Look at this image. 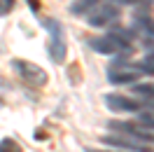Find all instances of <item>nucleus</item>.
<instances>
[{"mask_svg":"<svg viewBox=\"0 0 154 152\" xmlns=\"http://www.w3.org/2000/svg\"><path fill=\"white\" fill-rule=\"evenodd\" d=\"M42 24V28L49 30V45H47V52L49 56H51V61H56V63H61V61H66V35H63V26L58 24L56 19H42L40 21Z\"/></svg>","mask_w":154,"mask_h":152,"instance_id":"1","label":"nucleus"},{"mask_svg":"<svg viewBox=\"0 0 154 152\" xmlns=\"http://www.w3.org/2000/svg\"><path fill=\"white\" fill-rule=\"evenodd\" d=\"M89 47L98 54H119V52H131V42L119 35H100L89 40Z\"/></svg>","mask_w":154,"mask_h":152,"instance_id":"2","label":"nucleus"},{"mask_svg":"<svg viewBox=\"0 0 154 152\" xmlns=\"http://www.w3.org/2000/svg\"><path fill=\"white\" fill-rule=\"evenodd\" d=\"M12 68L19 73V77L30 87H45L47 84V73L42 70L40 66L35 63H30V61H19V59H14L12 61Z\"/></svg>","mask_w":154,"mask_h":152,"instance_id":"3","label":"nucleus"},{"mask_svg":"<svg viewBox=\"0 0 154 152\" xmlns=\"http://www.w3.org/2000/svg\"><path fill=\"white\" fill-rule=\"evenodd\" d=\"M107 80L112 82V84H133L135 80H138V70L133 68V63H128L124 56H119L110 66V70H107Z\"/></svg>","mask_w":154,"mask_h":152,"instance_id":"4","label":"nucleus"},{"mask_svg":"<svg viewBox=\"0 0 154 152\" xmlns=\"http://www.w3.org/2000/svg\"><path fill=\"white\" fill-rule=\"evenodd\" d=\"M105 105L115 112H143L145 103L135 101V98H128V96L122 94H105Z\"/></svg>","mask_w":154,"mask_h":152,"instance_id":"5","label":"nucleus"},{"mask_svg":"<svg viewBox=\"0 0 154 152\" xmlns=\"http://www.w3.org/2000/svg\"><path fill=\"white\" fill-rule=\"evenodd\" d=\"M103 143L105 145H115V147H122V150H128V152H152L149 145H145L143 141H138L133 136H103Z\"/></svg>","mask_w":154,"mask_h":152,"instance_id":"6","label":"nucleus"},{"mask_svg":"<svg viewBox=\"0 0 154 152\" xmlns=\"http://www.w3.org/2000/svg\"><path fill=\"white\" fill-rule=\"evenodd\" d=\"M117 19H119V7H115L112 2H103L89 14L87 24L89 26H107L110 21H117Z\"/></svg>","mask_w":154,"mask_h":152,"instance_id":"7","label":"nucleus"},{"mask_svg":"<svg viewBox=\"0 0 154 152\" xmlns=\"http://www.w3.org/2000/svg\"><path fill=\"white\" fill-rule=\"evenodd\" d=\"M133 30L135 33H140V35H145V38H154V19L152 17H147V14H138V17H133Z\"/></svg>","mask_w":154,"mask_h":152,"instance_id":"8","label":"nucleus"},{"mask_svg":"<svg viewBox=\"0 0 154 152\" xmlns=\"http://www.w3.org/2000/svg\"><path fill=\"white\" fill-rule=\"evenodd\" d=\"M98 2H100V0H77V2H72V5H70V14L84 17V14H89V12L96 10Z\"/></svg>","mask_w":154,"mask_h":152,"instance_id":"9","label":"nucleus"},{"mask_svg":"<svg viewBox=\"0 0 154 152\" xmlns=\"http://www.w3.org/2000/svg\"><path fill=\"white\" fill-rule=\"evenodd\" d=\"M135 126L138 129H145V131H154V115L152 112H140L138 119H135Z\"/></svg>","mask_w":154,"mask_h":152,"instance_id":"10","label":"nucleus"},{"mask_svg":"<svg viewBox=\"0 0 154 152\" xmlns=\"http://www.w3.org/2000/svg\"><path fill=\"white\" fill-rule=\"evenodd\" d=\"M135 70L138 73H147V75H154V52H149L147 56L140 61V63H135Z\"/></svg>","mask_w":154,"mask_h":152,"instance_id":"11","label":"nucleus"},{"mask_svg":"<svg viewBox=\"0 0 154 152\" xmlns=\"http://www.w3.org/2000/svg\"><path fill=\"white\" fill-rule=\"evenodd\" d=\"M122 2L138 7V14H145L147 10H152V7H154V0H122Z\"/></svg>","mask_w":154,"mask_h":152,"instance_id":"12","label":"nucleus"},{"mask_svg":"<svg viewBox=\"0 0 154 152\" xmlns=\"http://www.w3.org/2000/svg\"><path fill=\"white\" fill-rule=\"evenodd\" d=\"M0 152H23V150L14 138H2L0 141Z\"/></svg>","mask_w":154,"mask_h":152,"instance_id":"13","label":"nucleus"},{"mask_svg":"<svg viewBox=\"0 0 154 152\" xmlns=\"http://www.w3.org/2000/svg\"><path fill=\"white\" fill-rule=\"evenodd\" d=\"M133 94L143 96V98H154V84H135Z\"/></svg>","mask_w":154,"mask_h":152,"instance_id":"14","label":"nucleus"},{"mask_svg":"<svg viewBox=\"0 0 154 152\" xmlns=\"http://www.w3.org/2000/svg\"><path fill=\"white\" fill-rule=\"evenodd\" d=\"M14 5H17V0H0V17L10 14V12L14 10Z\"/></svg>","mask_w":154,"mask_h":152,"instance_id":"15","label":"nucleus"},{"mask_svg":"<svg viewBox=\"0 0 154 152\" xmlns=\"http://www.w3.org/2000/svg\"><path fill=\"white\" fill-rule=\"evenodd\" d=\"M87 152H100V150H87Z\"/></svg>","mask_w":154,"mask_h":152,"instance_id":"16","label":"nucleus"},{"mask_svg":"<svg viewBox=\"0 0 154 152\" xmlns=\"http://www.w3.org/2000/svg\"><path fill=\"white\" fill-rule=\"evenodd\" d=\"M152 108H154V105H152Z\"/></svg>","mask_w":154,"mask_h":152,"instance_id":"17","label":"nucleus"}]
</instances>
